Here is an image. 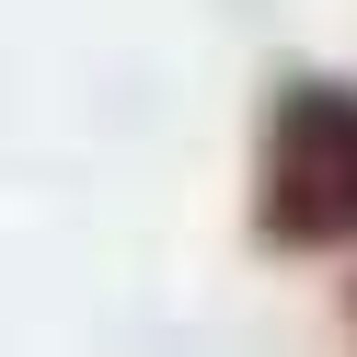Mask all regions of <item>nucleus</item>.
I'll use <instances>...</instances> for the list:
<instances>
[{"label":"nucleus","instance_id":"f257e3e1","mask_svg":"<svg viewBox=\"0 0 357 357\" xmlns=\"http://www.w3.org/2000/svg\"><path fill=\"white\" fill-rule=\"evenodd\" d=\"M254 231L277 254H346L357 242V81H288L265 104Z\"/></svg>","mask_w":357,"mask_h":357}]
</instances>
